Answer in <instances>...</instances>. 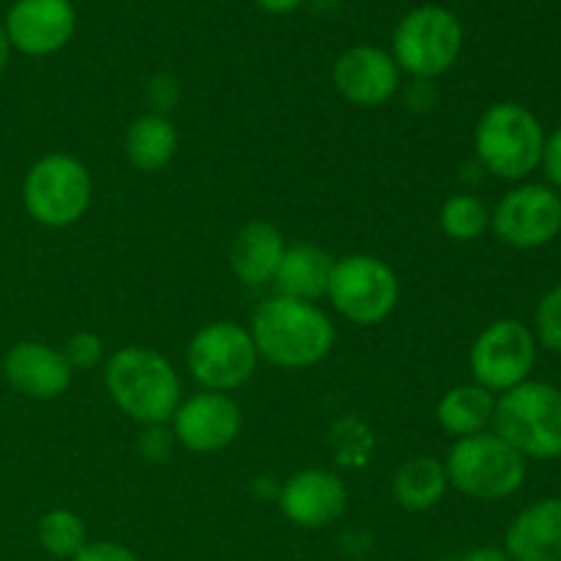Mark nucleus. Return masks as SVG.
I'll list each match as a JSON object with an SVG mask.
<instances>
[{
  "mask_svg": "<svg viewBox=\"0 0 561 561\" xmlns=\"http://www.w3.org/2000/svg\"><path fill=\"white\" fill-rule=\"evenodd\" d=\"M493 433L526 460L561 458V389L548 381L518 383L496 398Z\"/></svg>",
  "mask_w": 561,
  "mask_h": 561,
  "instance_id": "obj_4",
  "label": "nucleus"
},
{
  "mask_svg": "<svg viewBox=\"0 0 561 561\" xmlns=\"http://www.w3.org/2000/svg\"><path fill=\"white\" fill-rule=\"evenodd\" d=\"M252 3H255L261 11H266V14L279 16V14H294L305 0H252Z\"/></svg>",
  "mask_w": 561,
  "mask_h": 561,
  "instance_id": "obj_32",
  "label": "nucleus"
},
{
  "mask_svg": "<svg viewBox=\"0 0 561 561\" xmlns=\"http://www.w3.org/2000/svg\"><path fill=\"white\" fill-rule=\"evenodd\" d=\"M71 3H75V0H71Z\"/></svg>",
  "mask_w": 561,
  "mask_h": 561,
  "instance_id": "obj_34",
  "label": "nucleus"
},
{
  "mask_svg": "<svg viewBox=\"0 0 561 561\" xmlns=\"http://www.w3.org/2000/svg\"><path fill=\"white\" fill-rule=\"evenodd\" d=\"M250 334L261 359L279 370H307L332 354L334 323L318 305L268 296L252 312Z\"/></svg>",
  "mask_w": 561,
  "mask_h": 561,
  "instance_id": "obj_1",
  "label": "nucleus"
},
{
  "mask_svg": "<svg viewBox=\"0 0 561 561\" xmlns=\"http://www.w3.org/2000/svg\"><path fill=\"white\" fill-rule=\"evenodd\" d=\"M257 362L250 327L236 321L206 323L186 345V370L206 392H236L255 376Z\"/></svg>",
  "mask_w": 561,
  "mask_h": 561,
  "instance_id": "obj_9",
  "label": "nucleus"
},
{
  "mask_svg": "<svg viewBox=\"0 0 561 561\" xmlns=\"http://www.w3.org/2000/svg\"><path fill=\"white\" fill-rule=\"evenodd\" d=\"M438 228L455 244H471L491 230V208L471 192H455L442 203Z\"/></svg>",
  "mask_w": 561,
  "mask_h": 561,
  "instance_id": "obj_23",
  "label": "nucleus"
},
{
  "mask_svg": "<svg viewBox=\"0 0 561 561\" xmlns=\"http://www.w3.org/2000/svg\"><path fill=\"white\" fill-rule=\"evenodd\" d=\"M546 129L540 118L520 102H496L474 126V153L482 170L496 179L520 184L542 159Z\"/></svg>",
  "mask_w": 561,
  "mask_h": 561,
  "instance_id": "obj_3",
  "label": "nucleus"
},
{
  "mask_svg": "<svg viewBox=\"0 0 561 561\" xmlns=\"http://www.w3.org/2000/svg\"><path fill=\"white\" fill-rule=\"evenodd\" d=\"M124 153L137 173H159L168 168L179 153V129L170 115H137L126 129Z\"/></svg>",
  "mask_w": 561,
  "mask_h": 561,
  "instance_id": "obj_20",
  "label": "nucleus"
},
{
  "mask_svg": "<svg viewBox=\"0 0 561 561\" xmlns=\"http://www.w3.org/2000/svg\"><path fill=\"white\" fill-rule=\"evenodd\" d=\"M559 389H561V387H559Z\"/></svg>",
  "mask_w": 561,
  "mask_h": 561,
  "instance_id": "obj_35",
  "label": "nucleus"
},
{
  "mask_svg": "<svg viewBox=\"0 0 561 561\" xmlns=\"http://www.w3.org/2000/svg\"><path fill=\"white\" fill-rule=\"evenodd\" d=\"M175 442L192 455H214L236 444L241 433V405L225 392H195L181 398L168 422Z\"/></svg>",
  "mask_w": 561,
  "mask_h": 561,
  "instance_id": "obj_12",
  "label": "nucleus"
},
{
  "mask_svg": "<svg viewBox=\"0 0 561 561\" xmlns=\"http://www.w3.org/2000/svg\"><path fill=\"white\" fill-rule=\"evenodd\" d=\"M466 33L458 14L447 5L425 3L400 16L392 31L394 64L411 80H438L458 64Z\"/></svg>",
  "mask_w": 561,
  "mask_h": 561,
  "instance_id": "obj_6",
  "label": "nucleus"
},
{
  "mask_svg": "<svg viewBox=\"0 0 561 561\" xmlns=\"http://www.w3.org/2000/svg\"><path fill=\"white\" fill-rule=\"evenodd\" d=\"M491 230L513 250H542L561 233V195L546 181H520L491 208Z\"/></svg>",
  "mask_w": 561,
  "mask_h": 561,
  "instance_id": "obj_11",
  "label": "nucleus"
},
{
  "mask_svg": "<svg viewBox=\"0 0 561 561\" xmlns=\"http://www.w3.org/2000/svg\"><path fill=\"white\" fill-rule=\"evenodd\" d=\"M529 460L493 431L458 438L444 458L449 488L474 502H504L526 482Z\"/></svg>",
  "mask_w": 561,
  "mask_h": 561,
  "instance_id": "obj_5",
  "label": "nucleus"
},
{
  "mask_svg": "<svg viewBox=\"0 0 561 561\" xmlns=\"http://www.w3.org/2000/svg\"><path fill=\"white\" fill-rule=\"evenodd\" d=\"M173 433L164 431V425L142 427L137 449H140V458L148 460V463H164L173 453Z\"/></svg>",
  "mask_w": 561,
  "mask_h": 561,
  "instance_id": "obj_28",
  "label": "nucleus"
},
{
  "mask_svg": "<svg viewBox=\"0 0 561 561\" xmlns=\"http://www.w3.org/2000/svg\"><path fill=\"white\" fill-rule=\"evenodd\" d=\"M389 491H392L394 504L405 513H427L438 507L449 491L444 460L431 458V455H414L403 460L392 474Z\"/></svg>",
  "mask_w": 561,
  "mask_h": 561,
  "instance_id": "obj_22",
  "label": "nucleus"
},
{
  "mask_svg": "<svg viewBox=\"0 0 561 561\" xmlns=\"http://www.w3.org/2000/svg\"><path fill=\"white\" fill-rule=\"evenodd\" d=\"M537 345L551 354H561V285H553L540 296L535 307V323H531Z\"/></svg>",
  "mask_w": 561,
  "mask_h": 561,
  "instance_id": "obj_25",
  "label": "nucleus"
},
{
  "mask_svg": "<svg viewBox=\"0 0 561 561\" xmlns=\"http://www.w3.org/2000/svg\"><path fill=\"white\" fill-rule=\"evenodd\" d=\"M71 561H140V559H137L135 551L121 546V542L99 540V542H88V546L82 548V551Z\"/></svg>",
  "mask_w": 561,
  "mask_h": 561,
  "instance_id": "obj_30",
  "label": "nucleus"
},
{
  "mask_svg": "<svg viewBox=\"0 0 561 561\" xmlns=\"http://www.w3.org/2000/svg\"><path fill=\"white\" fill-rule=\"evenodd\" d=\"M327 299L345 321L356 327H376L398 307L400 279L378 255L351 252L345 257H334Z\"/></svg>",
  "mask_w": 561,
  "mask_h": 561,
  "instance_id": "obj_8",
  "label": "nucleus"
},
{
  "mask_svg": "<svg viewBox=\"0 0 561 561\" xmlns=\"http://www.w3.org/2000/svg\"><path fill=\"white\" fill-rule=\"evenodd\" d=\"M504 553L513 561H561V496L526 504L504 531Z\"/></svg>",
  "mask_w": 561,
  "mask_h": 561,
  "instance_id": "obj_17",
  "label": "nucleus"
},
{
  "mask_svg": "<svg viewBox=\"0 0 561 561\" xmlns=\"http://www.w3.org/2000/svg\"><path fill=\"white\" fill-rule=\"evenodd\" d=\"M496 414V394L480 383H458L447 389L436 405V422L453 442L477 436L493 427Z\"/></svg>",
  "mask_w": 561,
  "mask_h": 561,
  "instance_id": "obj_21",
  "label": "nucleus"
},
{
  "mask_svg": "<svg viewBox=\"0 0 561 561\" xmlns=\"http://www.w3.org/2000/svg\"><path fill=\"white\" fill-rule=\"evenodd\" d=\"M11 53H14V49H11L9 36H5V27H3V22H0V77H3L5 69H9Z\"/></svg>",
  "mask_w": 561,
  "mask_h": 561,
  "instance_id": "obj_33",
  "label": "nucleus"
},
{
  "mask_svg": "<svg viewBox=\"0 0 561 561\" xmlns=\"http://www.w3.org/2000/svg\"><path fill=\"white\" fill-rule=\"evenodd\" d=\"M146 99H148V113L170 115L175 110V104L181 102V85L173 75L168 71H159L148 80L146 85Z\"/></svg>",
  "mask_w": 561,
  "mask_h": 561,
  "instance_id": "obj_27",
  "label": "nucleus"
},
{
  "mask_svg": "<svg viewBox=\"0 0 561 561\" xmlns=\"http://www.w3.org/2000/svg\"><path fill=\"white\" fill-rule=\"evenodd\" d=\"M3 376L14 392L31 400H55L69 392L75 370L64 351L42 340L14 343L3 356Z\"/></svg>",
  "mask_w": 561,
  "mask_h": 561,
  "instance_id": "obj_16",
  "label": "nucleus"
},
{
  "mask_svg": "<svg viewBox=\"0 0 561 561\" xmlns=\"http://www.w3.org/2000/svg\"><path fill=\"white\" fill-rule=\"evenodd\" d=\"M285 250H288V241L277 225L266 222V219H250L233 236L230 272L247 288L272 285Z\"/></svg>",
  "mask_w": 561,
  "mask_h": 561,
  "instance_id": "obj_18",
  "label": "nucleus"
},
{
  "mask_svg": "<svg viewBox=\"0 0 561 561\" xmlns=\"http://www.w3.org/2000/svg\"><path fill=\"white\" fill-rule=\"evenodd\" d=\"M3 27L11 49L27 58H47L71 42L77 9L71 0H14L5 11Z\"/></svg>",
  "mask_w": 561,
  "mask_h": 561,
  "instance_id": "obj_14",
  "label": "nucleus"
},
{
  "mask_svg": "<svg viewBox=\"0 0 561 561\" xmlns=\"http://www.w3.org/2000/svg\"><path fill=\"white\" fill-rule=\"evenodd\" d=\"M455 561H513L504 553V548H493V546H482V548H471L466 551L463 557Z\"/></svg>",
  "mask_w": 561,
  "mask_h": 561,
  "instance_id": "obj_31",
  "label": "nucleus"
},
{
  "mask_svg": "<svg viewBox=\"0 0 561 561\" xmlns=\"http://www.w3.org/2000/svg\"><path fill=\"white\" fill-rule=\"evenodd\" d=\"M334 257L323 247L299 241L288 244L283 261H279L277 274H274V294L285 299H299L316 305L323 299L332 279Z\"/></svg>",
  "mask_w": 561,
  "mask_h": 561,
  "instance_id": "obj_19",
  "label": "nucleus"
},
{
  "mask_svg": "<svg viewBox=\"0 0 561 561\" xmlns=\"http://www.w3.org/2000/svg\"><path fill=\"white\" fill-rule=\"evenodd\" d=\"M537 340L531 327L518 318L491 321L474 337L469 351L471 381L499 398L518 383L529 381L537 365Z\"/></svg>",
  "mask_w": 561,
  "mask_h": 561,
  "instance_id": "obj_10",
  "label": "nucleus"
},
{
  "mask_svg": "<svg viewBox=\"0 0 561 561\" xmlns=\"http://www.w3.org/2000/svg\"><path fill=\"white\" fill-rule=\"evenodd\" d=\"M64 356L69 362L71 370H96L99 365H104V340L96 332H75L64 343Z\"/></svg>",
  "mask_w": 561,
  "mask_h": 561,
  "instance_id": "obj_26",
  "label": "nucleus"
},
{
  "mask_svg": "<svg viewBox=\"0 0 561 561\" xmlns=\"http://www.w3.org/2000/svg\"><path fill=\"white\" fill-rule=\"evenodd\" d=\"M93 201V179L85 164L64 151H49L27 168L22 206L27 217L49 230L80 222Z\"/></svg>",
  "mask_w": 561,
  "mask_h": 561,
  "instance_id": "obj_7",
  "label": "nucleus"
},
{
  "mask_svg": "<svg viewBox=\"0 0 561 561\" xmlns=\"http://www.w3.org/2000/svg\"><path fill=\"white\" fill-rule=\"evenodd\" d=\"M104 389L115 409L142 427L168 425L184 398L168 356L146 345H126L104 359Z\"/></svg>",
  "mask_w": 561,
  "mask_h": 561,
  "instance_id": "obj_2",
  "label": "nucleus"
},
{
  "mask_svg": "<svg viewBox=\"0 0 561 561\" xmlns=\"http://www.w3.org/2000/svg\"><path fill=\"white\" fill-rule=\"evenodd\" d=\"M38 542L55 559H75L88 546V529L71 510H47L38 520Z\"/></svg>",
  "mask_w": 561,
  "mask_h": 561,
  "instance_id": "obj_24",
  "label": "nucleus"
},
{
  "mask_svg": "<svg viewBox=\"0 0 561 561\" xmlns=\"http://www.w3.org/2000/svg\"><path fill=\"white\" fill-rule=\"evenodd\" d=\"M403 71L392 53L378 44H354L337 55L332 66V85L354 107L376 110L392 102L400 91Z\"/></svg>",
  "mask_w": 561,
  "mask_h": 561,
  "instance_id": "obj_13",
  "label": "nucleus"
},
{
  "mask_svg": "<svg viewBox=\"0 0 561 561\" xmlns=\"http://www.w3.org/2000/svg\"><path fill=\"white\" fill-rule=\"evenodd\" d=\"M540 168L546 173V184L561 195V126L546 135V146H542Z\"/></svg>",
  "mask_w": 561,
  "mask_h": 561,
  "instance_id": "obj_29",
  "label": "nucleus"
},
{
  "mask_svg": "<svg viewBox=\"0 0 561 561\" xmlns=\"http://www.w3.org/2000/svg\"><path fill=\"white\" fill-rule=\"evenodd\" d=\"M279 513L307 531L337 524L348 510V488L329 469L294 471L279 488Z\"/></svg>",
  "mask_w": 561,
  "mask_h": 561,
  "instance_id": "obj_15",
  "label": "nucleus"
}]
</instances>
